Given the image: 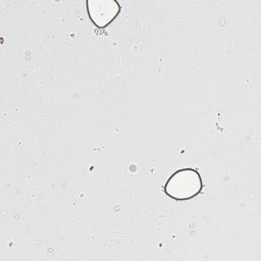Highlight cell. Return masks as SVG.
Listing matches in <instances>:
<instances>
[{
  "instance_id": "1",
  "label": "cell",
  "mask_w": 261,
  "mask_h": 261,
  "mask_svg": "<svg viewBox=\"0 0 261 261\" xmlns=\"http://www.w3.org/2000/svg\"><path fill=\"white\" fill-rule=\"evenodd\" d=\"M203 182L200 173L194 168H182L173 172L163 187L164 193L171 199L185 201L202 192Z\"/></svg>"
},
{
  "instance_id": "2",
  "label": "cell",
  "mask_w": 261,
  "mask_h": 261,
  "mask_svg": "<svg viewBox=\"0 0 261 261\" xmlns=\"http://www.w3.org/2000/svg\"><path fill=\"white\" fill-rule=\"evenodd\" d=\"M86 4L91 21L100 29L112 22L121 10L116 0H88Z\"/></svg>"
}]
</instances>
